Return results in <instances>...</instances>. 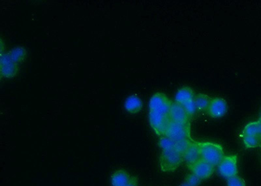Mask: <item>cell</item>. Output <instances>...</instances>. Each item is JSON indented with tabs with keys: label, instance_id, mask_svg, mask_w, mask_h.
<instances>
[{
	"label": "cell",
	"instance_id": "21",
	"mask_svg": "<svg viewBox=\"0 0 261 186\" xmlns=\"http://www.w3.org/2000/svg\"><path fill=\"white\" fill-rule=\"evenodd\" d=\"M184 109L186 112H187L188 115L190 116V118H192L195 115V114L197 113V108H196L194 99L192 100L188 103L184 104Z\"/></svg>",
	"mask_w": 261,
	"mask_h": 186
},
{
	"label": "cell",
	"instance_id": "11",
	"mask_svg": "<svg viewBox=\"0 0 261 186\" xmlns=\"http://www.w3.org/2000/svg\"><path fill=\"white\" fill-rule=\"evenodd\" d=\"M184 162L188 166H192L201 159L200 156L199 143L192 141L187 150L183 153Z\"/></svg>",
	"mask_w": 261,
	"mask_h": 186
},
{
	"label": "cell",
	"instance_id": "8",
	"mask_svg": "<svg viewBox=\"0 0 261 186\" xmlns=\"http://www.w3.org/2000/svg\"><path fill=\"white\" fill-rule=\"evenodd\" d=\"M188 167L192 173L195 174L197 177L201 179L202 180L211 178L214 173V170H215V167L212 166L211 164L202 159L192 165V166Z\"/></svg>",
	"mask_w": 261,
	"mask_h": 186
},
{
	"label": "cell",
	"instance_id": "14",
	"mask_svg": "<svg viewBox=\"0 0 261 186\" xmlns=\"http://www.w3.org/2000/svg\"><path fill=\"white\" fill-rule=\"evenodd\" d=\"M195 93L192 88L188 87L181 88L175 95V102L184 105L195 98Z\"/></svg>",
	"mask_w": 261,
	"mask_h": 186
},
{
	"label": "cell",
	"instance_id": "2",
	"mask_svg": "<svg viewBox=\"0 0 261 186\" xmlns=\"http://www.w3.org/2000/svg\"><path fill=\"white\" fill-rule=\"evenodd\" d=\"M184 162L183 155L174 149L162 150L160 157L161 170L168 173L175 171Z\"/></svg>",
	"mask_w": 261,
	"mask_h": 186
},
{
	"label": "cell",
	"instance_id": "19",
	"mask_svg": "<svg viewBox=\"0 0 261 186\" xmlns=\"http://www.w3.org/2000/svg\"><path fill=\"white\" fill-rule=\"evenodd\" d=\"M192 141V139H185V140L174 142V149L183 155Z\"/></svg>",
	"mask_w": 261,
	"mask_h": 186
},
{
	"label": "cell",
	"instance_id": "3",
	"mask_svg": "<svg viewBox=\"0 0 261 186\" xmlns=\"http://www.w3.org/2000/svg\"><path fill=\"white\" fill-rule=\"evenodd\" d=\"M164 136L169 137L174 142L191 139L190 124H180L170 120Z\"/></svg>",
	"mask_w": 261,
	"mask_h": 186
},
{
	"label": "cell",
	"instance_id": "15",
	"mask_svg": "<svg viewBox=\"0 0 261 186\" xmlns=\"http://www.w3.org/2000/svg\"><path fill=\"white\" fill-rule=\"evenodd\" d=\"M8 54L13 62L20 66L27 60L28 52L24 46H18L9 51Z\"/></svg>",
	"mask_w": 261,
	"mask_h": 186
},
{
	"label": "cell",
	"instance_id": "10",
	"mask_svg": "<svg viewBox=\"0 0 261 186\" xmlns=\"http://www.w3.org/2000/svg\"><path fill=\"white\" fill-rule=\"evenodd\" d=\"M169 116L170 120L180 124H190V116L188 115L187 112L184 109L183 105L172 102L171 109H170Z\"/></svg>",
	"mask_w": 261,
	"mask_h": 186
},
{
	"label": "cell",
	"instance_id": "5",
	"mask_svg": "<svg viewBox=\"0 0 261 186\" xmlns=\"http://www.w3.org/2000/svg\"><path fill=\"white\" fill-rule=\"evenodd\" d=\"M148 118L150 126L155 134L160 137L164 136L170 121L169 115L156 111H149Z\"/></svg>",
	"mask_w": 261,
	"mask_h": 186
},
{
	"label": "cell",
	"instance_id": "13",
	"mask_svg": "<svg viewBox=\"0 0 261 186\" xmlns=\"http://www.w3.org/2000/svg\"><path fill=\"white\" fill-rule=\"evenodd\" d=\"M143 101L137 95H130L125 99V110L130 114H136L143 109Z\"/></svg>",
	"mask_w": 261,
	"mask_h": 186
},
{
	"label": "cell",
	"instance_id": "7",
	"mask_svg": "<svg viewBox=\"0 0 261 186\" xmlns=\"http://www.w3.org/2000/svg\"><path fill=\"white\" fill-rule=\"evenodd\" d=\"M172 103L166 95L162 92H157L150 98L149 102V111H156L169 115Z\"/></svg>",
	"mask_w": 261,
	"mask_h": 186
},
{
	"label": "cell",
	"instance_id": "17",
	"mask_svg": "<svg viewBox=\"0 0 261 186\" xmlns=\"http://www.w3.org/2000/svg\"><path fill=\"white\" fill-rule=\"evenodd\" d=\"M242 136H249L261 139V122L259 120L249 123L245 126Z\"/></svg>",
	"mask_w": 261,
	"mask_h": 186
},
{
	"label": "cell",
	"instance_id": "4",
	"mask_svg": "<svg viewBox=\"0 0 261 186\" xmlns=\"http://www.w3.org/2000/svg\"><path fill=\"white\" fill-rule=\"evenodd\" d=\"M20 65L13 62L8 52L2 53L0 60V76L2 79L9 80L17 76L20 71Z\"/></svg>",
	"mask_w": 261,
	"mask_h": 186
},
{
	"label": "cell",
	"instance_id": "1",
	"mask_svg": "<svg viewBox=\"0 0 261 186\" xmlns=\"http://www.w3.org/2000/svg\"><path fill=\"white\" fill-rule=\"evenodd\" d=\"M201 159L214 167L218 166L225 156L222 146L218 144L203 142L199 143Z\"/></svg>",
	"mask_w": 261,
	"mask_h": 186
},
{
	"label": "cell",
	"instance_id": "9",
	"mask_svg": "<svg viewBox=\"0 0 261 186\" xmlns=\"http://www.w3.org/2000/svg\"><path fill=\"white\" fill-rule=\"evenodd\" d=\"M227 111V101L221 97H215L212 99L206 113L212 118H219L225 116Z\"/></svg>",
	"mask_w": 261,
	"mask_h": 186
},
{
	"label": "cell",
	"instance_id": "12",
	"mask_svg": "<svg viewBox=\"0 0 261 186\" xmlns=\"http://www.w3.org/2000/svg\"><path fill=\"white\" fill-rule=\"evenodd\" d=\"M132 176L124 169H118L111 176V182L113 186H126L130 182Z\"/></svg>",
	"mask_w": 261,
	"mask_h": 186
},
{
	"label": "cell",
	"instance_id": "20",
	"mask_svg": "<svg viewBox=\"0 0 261 186\" xmlns=\"http://www.w3.org/2000/svg\"><path fill=\"white\" fill-rule=\"evenodd\" d=\"M227 186H246V180L242 176L238 175L227 179Z\"/></svg>",
	"mask_w": 261,
	"mask_h": 186
},
{
	"label": "cell",
	"instance_id": "25",
	"mask_svg": "<svg viewBox=\"0 0 261 186\" xmlns=\"http://www.w3.org/2000/svg\"><path fill=\"white\" fill-rule=\"evenodd\" d=\"M259 121H260V122H261V115H260V117Z\"/></svg>",
	"mask_w": 261,
	"mask_h": 186
},
{
	"label": "cell",
	"instance_id": "22",
	"mask_svg": "<svg viewBox=\"0 0 261 186\" xmlns=\"http://www.w3.org/2000/svg\"><path fill=\"white\" fill-rule=\"evenodd\" d=\"M187 182L189 184L192 186H198L200 184V183L202 182L201 179H200L199 177H197L195 174L193 173L188 174L184 180Z\"/></svg>",
	"mask_w": 261,
	"mask_h": 186
},
{
	"label": "cell",
	"instance_id": "18",
	"mask_svg": "<svg viewBox=\"0 0 261 186\" xmlns=\"http://www.w3.org/2000/svg\"><path fill=\"white\" fill-rule=\"evenodd\" d=\"M159 146L162 150H172L174 148V141L167 136L160 137Z\"/></svg>",
	"mask_w": 261,
	"mask_h": 186
},
{
	"label": "cell",
	"instance_id": "16",
	"mask_svg": "<svg viewBox=\"0 0 261 186\" xmlns=\"http://www.w3.org/2000/svg\"><path fill=\"white\" fill-rule=\"evenodd\" d=\"M211 100V97L207 94H198L195 95L194 101L198 113H206Z\"/></svg>",
	"mask_w": 261,
	"mask_h": 186
},
{
	"label": "cell",
	"instance_id": "6",
	"mask_svg": "<svg viewBox=\"0 0 261 186\" xmlns=\"http://www.w3.org/2000/svg\"><path fill=\"white\" fill-rule=\"evenodd\" d=\"M218 167L219 173L225 179L238 175V155H230L225 156Z\"/></svg>",
	"mask_w": 261,
	"mask_h": 186
},
{
	"label": "cell",
	"instance_id": "24",
	"mask_svg": "<svg viewBox=\"0 0 261 186\" xmlns=\"http://www.w3.org/2000/svg\"><path fill=\"white\" fill-rule=\"evenodd\" d=\"M179 186H192L190 184H189V183L186 182V181L184 180L183 182H181L180 183V184H179Z\"/></svg>",
	"mask_w": 261,
	"mask_h": 186
},
{
	"label": "cell",
	"instance_id": "23",
	"mask_svg": "<svg viewBox=\"0 0 261 186\" xmlns=\"http://www.w3.org/2000/svg\"><path fill=\"white\" fill-rule=\"evenodd\" d=\"M126 186H139V179L135 176H132L130 182Z\"/></svg>",
	"mask_w": 261,
	"mask_h": 186
}]
</instances>
